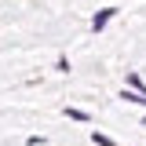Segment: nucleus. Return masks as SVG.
I'll use <instances>...</instances> for the list:
<instances>
[{
    "label": "nucleus",
    "mask_w": 146,
    "mask_h": 146,
    "mask_svg": "<svg viewBox=\"0 0 146 146\" xmlns=\"http://www.w3.org/2000/svg\"><path fill=\"white\" fill-rule=\"evenodd\" d=\"M91 139H95V146H113V143H110V139H106V135H99V131H95Z\"/></svg>",
    "instance_id": "7ed1b4c3"
},
{
    "label": "nucleus",
    "mask_w": 146,
    "mask_h": 146,
    "mask_svg": "<svg viewBox=\"0 0 146 146\" xmlns=\"http://www.w3.org/2000/svg\"><path fill=\"white\" fill-rule=\"evenodd\" d=\"M66 117H73V121H88V113H84V110H70V106H66Z\"/></svg>",
    "instance_id": "f03ea898"
},
{
    "label": "nucleus",
    "mask_w": 146,
    "mask_h": 146,
    "mask_svg": "<svg viewBox=\"0 0 146 146\" xmlns=\"http://www.w3.org/2000/svg\"><path fill=\"white\" fill-rule=\"evenodd\" d=\"M143 124H146V117H143Z\"/></svg>",
    "instance_id": "20e7f679"
},
{
    "label": "nucleus",
    "mask_w": 146,
    "mask_h": 146,
    "mask_svg": "<svg viewBox=\"0 0 146 146\" xmlns=\"http://www.w3.org/2000/svg\"><path fill=\"white\" fill-rule=\"evenodd\" d=\"M117 15V7H102V11H99V15L91 18V29H95V33H99V29H106V22L110 18Z\"/></svg>",
    "instance_id": "f257e3e1"
}]
</instances>
